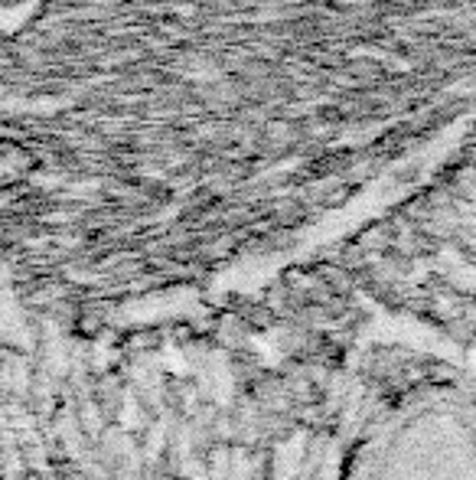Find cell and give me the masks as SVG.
<instances>
[{"mask_svg": "<svg viewBox=\"0 0 476 480\" xmlns=\"http://www.w3.org/2000/svg\"><path fill=\"white\" fill-rule=\"evenodd\" d=\"M336 480H476V418L463 382L434 380L382 408Z\"/></svg>", "mask_w": 476, "mask_h": 480, "instance_id": "obj_1", "label": "cell"}]
</instances>
